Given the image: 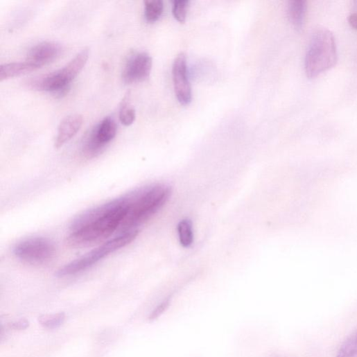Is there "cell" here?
<instances>
[{
	"label": "cell",
	"mask_w": 357,
	"mask_h": 357,
	"mask_svg": "<svg viewBox=\"0 0 357 357\" xmlns=\"http://www.w3.org/2000/svg\"><path fill=\"white\" fill-rule=\"evenodd\" d=\"M127 213L125 195L83 212L71 224L69 245L81 248L105 241L114 232L120 230Z\"/></svg>",
	"instance_id": "cell-1"
},
{
	"label": "cell",
	"mask_w": 357,
	"mask_h": 357,
	"mask_svg": "<svg viewBox=\"0 0 357 357\" xmlns=\"http://www.w3.org/2000/svg\"><path fill=\"white\" fill-rule=\"evenodd\" d=\"M338 52L333 34L326 28L314 31L305 56L306 76L315 78L332 68L337 62Z\"/></svg>",
	"instance_id": "cell-3"
},
{
	"label": "cell",
	"mask_w": 357,
	"mask_h": 357,
	"mask_svg": "<svg viewBox=\"0 0 357 357\" xmlns=\"http://www.w3.org/2000/svg\"><path fill=\"white\" fill-rule=\"evenodd\" d=\"M135 109L132 106L131 92H128L124 96L120 109V120L125 126L132 125L136 121Z\"/></svg>",
	"instance_id": "cell-14"
},
{
	"label": "cell",
	"mask_w": 357,
	"mask_h": 357,
	"mask_svg": "<svg viewBox=\"0 0 357 357\" xmlns=\"http://www.w3.org/2000/svg\"><path fill=\"white\" fill-rule=\"evenodd\" d=\"M39 68L36 65L28 61L3 64L0 67V81L27 74Z\"/></svg>",
	"instance_id": "cell-12"
},
{
	"label": "cell",
	"mask_w": 357,
	"mask_h": 357,
	"mask_svg": "<svg viewBox=\"0 0 357 357\" xmlns=\"http://www.w3.org/2000/svg\"><path fill=\"white\" fill-rule=\"evenodd\" d=\"M153 58L146 52L132 55L123 71V80L126 84L141 82L147 80L151 73Z\"/></svg>",
	"instance_id": "cell-8"
},
{
	"label": "cell",
	"mask_w": 357,
	"mask_h": 357,
	"mask_svg": "<svg viewBox=\"0 0 357 357\" xmlns=\"http://www.w3.org/2000/svg\"><path fill=\"white\" fill-rule=\"evenodd\" d=\"M172 73L178 101L182 105H189L192 101V89L189 79L186 58L184 53L179 54L175 59Z\"/></svg>",
	"instance_id": "cell-9"
},
{
	"label": "cell",
	"mask_w": 357,
	"mask_h": 357,
	"mask_svg": "<svg viewBox=\"0 0 357 357\" xmlns=\"http://www.w3.org/2000/svg\"><path fill=\"white\" fill-rule=\"evenodd\" d=\"M307 11L306 0H290L288 5V17L290 22L298 31L303 29Z\"/></svg>",
	"instance_id": "cell-13"
},
{
	"label": "cell",
	"mask_w": 357,
	"mask_h": 357,
	"mask_svg": "<svg viewBox=\"0 0 357 357\" xmlns=\"http://www.w3.org/2000/svg\"><path fill=\"white\" fill-rule=\"evenodd\" d=\"M348 22L353 28L357 30V13L351 14L348 17Z\"/></svg>",
	"instance_id": "cell-22"
},
{
	"label": "cell",
	"mask_w": 357,
	"mask_h": 357,
	"mask_svg": "<svg viewBox=\"0 0 357 357\" xmlns=\"http://www.w3.org/2000/svg\"><path fill=\"white\" fill-rule=\"evenodd\" d=\"M14 254L24 263L40 265L53 259L56 248L46 238L31 237L19 243L14 248Z\"/></svg>",
	"instance_id": "cell-6"
},
{
	"label": "cell",
	"mask_w": 357,
	"mask_h": 357,
	"mask_svg": "<svg viewBox=\"0 0 357 357\" xmlns=\"http://www.w3.org/2000/svg\"><path fill=\"white\" fill-rule=\"evenodd\" d=\"M169 186L156 184L134 190L127 194L128 213L119 230L120 234L139 230L137 227L154 216L168 200Z\"/></svg>",
	"instance_id": "cell-2"
},
{
	"label": "cell",
	"mask_w": 357,
	"mask_h": 357,
	"mask_svg": "<svg viewBox=\"0 0 357 357\" xmlns=\"http://www.w3.org/2000/svg\"><path fill=\"white\" fill-rule=\"evenodd\" d=\"M117 128L113 119L107 116L93 129L82 146V154L87 158L100 155L116 137Z\"/></svg>",
	"instance_id": "cell-7"
},
{
	"label": "cell",
	"mask_w": 357,
	"mask_h": 357,
	"mask_svg": "<svg viewBox=\"0 0 357 357\" xmlns=\"http://www.w3.org/2000/svg\"><path fill=\"white\" fill-rule=\"evenodd\" d=\"M177 231L181 245L185 248L191 246L193 242V231L191 221L188 219L181 220L178 224Z\"/></svg>",
	"instance_id": "cell-16"
},
{
	"label": "cell",
	"mask_w": 357,
	"mask_h": 357,
	"mask_svg": "<svg viewBox=\"0 0 357 357\" xmlns=\"http://www.w3.org/2000/svg\"><path fill=\"white\" fill-rule=\"evenodd\" d=\"M138 234L139 230L120 234L81 258L66 265L58 270L57 277H69L87 270L110 254L130 245L136 239Z\"/></svg>",
	"instance_id": "cell-5"
},
{
	"label": "cell",
	"mask_w": 357,
	"mask_h": 357,
	"mask_svg": "<svg viewBox=\"0 0 357 357\" xmlns=\"http://www.w3.org/2000/svg\"><path fill=\"white\" fill-rule=\"evenodd\" d=\"M171 304L170 299H166L158 305L156 308L150 313L148 319L150 322H153L161 317L169 308Z\"/></svg>",
	"instance_id": "cell-20"
},
{
	"label": "cell",
	"mask_w": 357,
	"mask_h": 357,
	"mask_svg": "<svg viewBox=\"0 0 357 357\" xmlns=\"http://www.w3.org/2000/svg\"><path fill=\"white\" fill-rule=\"evenodd\" d=\"M30 323L26 320H21L10 324V328L15 330H25L29 327Z\"/></svg>",
	"instance_id": "cell-21"
},
{
	"label": "cell",
	"mask_w": 357,
	"mask_h": 357,
	"mask_svg": "<svg viewBox=\"0 0 357 357\" xmlns=\"http://www.w3.org/2000/svg\"><path fill=\"white\" fill-rule=\"evenodd\" d=\"M89 56V49H83L65 67L44 76L30 80V88L37 91L52 92L56 95L65 94L71 82L79 75L86 65Z\"/></svg>",
	"instance_id": "cell-4"
},
{
	"label": "cell",
	"mask_w": 357,
	"mask_h": 357,
	"mask_svg": "<svg viewBox=\"0 0 357 357\" xmlns=\"http://www.w3.org/2000/svg\"><path fill=\"white\" fill-rule=\"evenodd\" d=\"M83 124L81 114H73L64 119L59 125L55 141V148L59 149L71 141L80 131Z\"/></svg>",
	"instance_id": "cell-11"
},
{
	"label": "cell",
	"mask_w": 357,
	"mask_h": 357,
	"mask_svg": "<svg viewBox=\"0 0 357 357\" xmlns=\"http://www.w3.org/2000/svg\"><path fill=\"white\" fill-rule=\"evenodd\" d=\"M164 3L161 0H148L145 2V18L149 23L157 21L164 12Z\"/></svg>",
	"instance_id": "cell-15"
},
{
	"label": "cell",
	"mask_w": 357,
	"mask_h": 357,
	"mask_svg": "<svg viewBox=\"0 0 357 357\" xmlns=\"http://www.w3.org/2000/svg\"><path fill=\"white\" fill-rule=\"evenodd\" d=\"M66 315L63 313L40 317L41 324L46 329H55L63 324Z\"/></svg>",
	"instance_id": "cell-18"
},
{
	"label": "cell",
	"mask_w": 357,
	"mask_h": 357,
	"mask_svg": "<svg viewBox=\"0 0 357 357\" xmlns=\"http://www.w3.org/2000/svg\"><path fill=\"white\" fill-rule=\"evenodd\" d=\"M336 357H357V329L342 343Z\"/></svg>",
	"instance_id": "cell-17"
},
{
	"label": "cell",
	"mask_w": 357,
	"mask_h": 357,
	"mask_svg": "<svg viewBox=\"0 0 357 357\" xmlns=\"http://www.w3.org/2000/svg\"><path fill=\"white\" fill-rule=\"evenodd\" d=\"M62 52V47L60 44L55 42H44L29 51L26 61L40 69L57 60Z\"/></svg>",
	"instance_id": "cell-10"
},
{
	"label": "cell",
	"mask_w": 357,
	"mask_h": 357,
	"mask_svg": "<svg viewBox=\"0 0 357 357\" xmlns=\"http://www.w3.org/2000/svg\"><path fill=\"white\" fill-rule=\"evenodd\" d=\"M189 1L188 0H175L173 3V13L180 23H184L186 19Z\"/></svg>",
	"instance_id": "cell-19"
}]
</instances>
